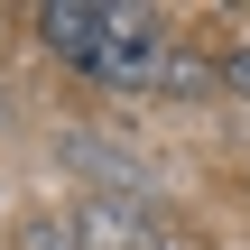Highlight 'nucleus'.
<instances>
[{
  "instance_id": "1a4fd4ad",
  "label": "nucleus",
  "mask_w": 250,
  "mask_h": 250,
  "mask_svg": "<svg viewBox=\"0 0 250 250\" xmlns=\"http://www.w3.org/2000/svg\"><path fill=\"white\" fill-rule=\"evenodd\" d=\"M0 46H9V19H0Z\"/></svg>"
},
{
  "instance_id": "20e7f679",
  "label": "nucleus",
  "mask_w": 250,
  "mask_h": 250,
  "mask_svg": "<svg viewBox=\"0 0 250 250\" xmlns=\"http://www.w3.org/2000/svg\"><path fill=\"white\" fill-rule=\"evenodd\" d=\"M56 158L83 176V195H158L148 158H130V148H121V139H102V130H65V139H56Z\"/></svg>"
},
{
  "instance_id": "6e6552de",
  "label": "nucleus",
  "mask_w": 250,
  "mask_h": 250,
  "mask_svg": "<svg viewBox=\"0 0 250 250\" xmlns=\"http://www.w3.org/2000/svg\"><path fill=\"white\" fill-rule=\"evenodd\" d=\"M0 130H19V102H9V83H0Z\"/></svg>"
},
{
  "instance_id": "f257e3e1",
  "label": "nucleus",
  "mask_w": 250,
  "mask_h": 250,
  "mask_svg": "<svg viewBox=\"0 0 250 250\" xmlns=\"http://www.w3.org/2000/svg\"><path fill=\"white\" fill-rule=\"evenodd\" d=\"M167 56H176V28H167V9H139V0H121V9H111V46L93 56V83H102V93H158Z\"/></svg>"
},
{
  "instance_id": "7ed1b4c3",
  "label": "nucleus",
  "mask_w": 250,
  "mask_h": 250,
  "mask_svg": "<svg viewBox=\"0 0 250 250\" xmlns=\"http://www.w3.org/2000/svg\"><path fill=\"white\" fill-rule=\"evenodd\" d=\"M111 9H121V0H37V9H28V28H37V46H46L56 65L93 74V56L111 46Z\"/></svg>"
},
{
  "instance_id": "f03ea898",
  "label": "nucleus",
  "mask_w": 250,
  "mask_h": 250,
  "mask_svg": "<svg viewBox=\"0 0 250 250\" xmlns=\"http://www.w3.org/2000/svg\"><path fill=\"white\" fill-rule=\"evenodd\" d=\"M74 241L83 250H158L167 241V195H74Z\"/></svg>"
},
{
  "instance_id": "39448f33",
  "label": "nucleus",
  "mask_w": 250,
  "mask_h": 250,
  "mask_svg": "<svg viewBox=\"0 0 250 250\" xmlns=\"http://www.w3.org/2000/svg\"><path fill=\"white\" fill-rule=\"evenodd\" d=\"M158 93H167V102H204V93H223V56H195V46L176 37V56H167Z\"/></svg>"
},
{
  "instance_id": "0eeeda50",
  "label": "nucleus",
  "mask_w": 250,
  "mask_h": 250,
  "mask_svg": "<svg viewBox=\"0 0 250 250\" xmlns=\"http://www.w3.org/2000/svg\"><path fill=\"white\" fill-rule=\"evenodd\" d=\"M223 93H232V102H250V37L223 56Z\"/></svg>"
},
{
  "instance_id": "423d86ee",
  "label": "nucleus",
  "mask_w": 250,
  "mask_h": 250,
  "mask_svg": "<svg viewBox=\"0 0 250 250\" xmlns=\"http://www.w3.org/2000/svg\"><path fill=\"white\" fill-rule=\"evenodd\" d=\"M9 250H83V241H74V213L65 204H37V213L9 223Z\"/></svg>"
}]
</instances>
